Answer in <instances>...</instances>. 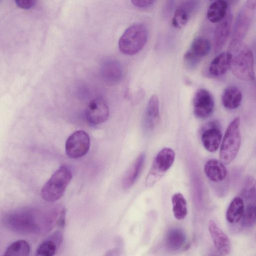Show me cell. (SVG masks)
<instances>
[{"mask_svg":"<svg viewBox=\"0 0 256 256\" xmlns=\"http://www.w3.org/2000/svg\"><path fill=\"white\" fill-rule=\"evenodd\" d=\"M244 210L243 199L236 196L234 198L230 204L226 212V218L230 224L238 222L242 217Z\"/></svg>","mask_w":256,"mask_h":256,"instance_id":"obj_24","label":"cell"},{"mask_svg":"<svg viewBox=\"0 0 256 256\" xmlns=\"http://www.w3.org/2000/svg\"><path fill=\"white\" fill-rule=\"evenodd\" d=\"M230 67L232 74L240 80L252 81L255 78L254 57L251 50L243 44L228 48Z\"/></svg>","mask_w":256,"mask_h":256,"instance_id":"obj_1","label":"cell"},{"mask_svg":"<svg viewBox=\"0 0 256 256\" xmlns=\"http://www.w3.org/2000/svg\"><path fill=\"white\" fill-rule=\"evenodd\" d=\"M144 160V154H140L126 172L122 180V185L124 188H130L134 184L142 170Z\"/></svg>","mask_w":256,"mask_h":256,"instance_id":"obj_19","label":"cell"},{"mask_svg":"<svg viewBox=\"0 0 256 256\" xmlns=\"http://www.w3.org/2000/svg\"><path fill=\"white\" fill-rule=\"evenodd\" d=\"M230 56L228 52H224L218 55L210 62L209 72L213 76L224 75L230 67Z\"/></svg>","mask_w":256,"mask_h":256,"instance_id":"obj_23","label":"cell"},{"mask_svg":"<svg viewBox=\"0 0 256 256\" xmlns=\"http://www.w3.org/2000/svg\"><path fill=\"white\" fill-rule=\"evenodd\" d=\"M210 50L211 44L208 40L202 37L194 38L184 55V66L188 70L195 68L202 59L209 54Z\"/></svg>","mask_w":256,"mask_h":256,"instance_id":"obj_6","label":"cell"},{"mask_svg":"<svg viewBox=\"0 0 256 256\" xmlns=\"http://www.w3.org/2000/svg\"><path fill=\"white\" fill-rule=\"evenodd\" d=\"M109 114L108 104L104 99L98 98L90 102L86 108L85 116L88 122L96 125L106 121Z\"/></svg>","mask_w":256,"mask_h":256,"instance_id":"obj_10","label":"cell"},{"mask_svg":"<svg viewBox=\"0 0 256 256\" xmlns=\"http://www.w3.org/2000/svg\"><path fill=\"white\" fill-rule=\"evenodd\" d=\"M101 74L106 82L110 84L117 82L122 76L120 66L114 60H106L102 66Z\"/></svg>","mask_w":256,"mask_h":256,"instance_id":"obj_20","label":"cell"},{"mask_svg":"<svg viewBox=\"0 0 256 256\" xmlns=\"http://www.w3.org/2000/svg\"><path fill=\"white\" fill-rule=\"evenodd\" d=\"M160 120L158 98L156 95L154 94L150 98L146 106L144 124L148 128L153 130L158 124Z\"/></svg>","mask_w":256,"mask_h":256,"instance_id":"obj_17","label":"cell"},{"mask_svg":"<svg viewBox=\"0 0 256 256\" xmlns=\"http://www.w3.org/2000/svg\"><path fill=\"white\" fill-rule=\"evenodd\" d=\"M246 4L250 8L254 10L256 8V0H248Z\"/></svg>","mask_w":256,"mask_h":256,"instance_id":"obj_33","label":"cell"},{"mask_svg":"<svg viewBox=\"0 0 256 256\" xmlns=\"http://www.w3.org/2000/svg\"><path fill=\"white\" fill-rule=\"evenodd\" d=\"M196 4V1L189 0L178 7L173 14L172 20V26L177 28H183L188 23Z\"/></svg>","mask_w":256,"mask_h":256,"instance_id":"obj_14","label":"cell"},{"mask_svg":"<svg viewBox=\"0 0 256 256\" xmlns=\"http://www.w3.org/2000/svg\"><path fill=\"white\" fill-rule=\"evenodd\" d=\"M172 202L174 217L179 220L184 219L188 213L186 202L184 196L179 192L174 194Z\"/></svg>","mask_w":256,"mask_h":256,"instance_id":"obj_26","label":"cell"},{"mask_svg":"<svg viewBox=\"0 0 256 256\" xmlns=\"http://www.w3.org/2000/svg\"><path fill=\"white\" fill-rule=\"evenodd\" d=\"M175 0H166L163 10L164 16L166 17L168 16L172 13L174 5Z\"/></svg>","mask_w":256,"mask_h":256,"instance_id":"obj_32","label":"cell"},{"mask_svg":"<svg viewBox=\"0 0 256 256\" xmlns=\"http://www.w3.org/2000/svg\"><path fill=\"white\" fill-rule=\"evenodd\" d=\"M242 224L246 228L252 227L256 223V204L255 202H250L244 210L242 218Z\"/></svg>","mask_w":256,"mask_h":256,"instance_id":"obj_29","label":"cell"},{"mask_svg":"<svg viewBox=\"0 0 256 256\" xmlns=\"http://www.w3.org/2000/svg\"><path fill=\"white\" fill-rule=\"evenodd\" d=\"M174 158L175 153L172 148H164L162 149L154 158L146 178V185L152 186L160 179L172 166Z\"/></svg>","mask_w":256,"mask_h":256,"instance_id":"obj_5","label":"cell"},{"mask_svg":"<svg viewBox=\"0 0 256 256\" xmlns=\"http://www.w3.org/2000/svg\"><path fill=\"white\" fill-rule=\"evenodd\" d=\"M186 242V236L180 228H172L166 232L164 243L166 248L172 251H176L183 248Z\"/></svg>","mask_w":256,"mask_h":256,"instance_id":"obj_18","label":"cell"},{"mask_svg":"<svg viewBox=\"0 0 256 256\" xmlns=\"http://www.w3.org/2000/svg\"><path fill=\"white\" fill-rule=\"evenodd\" d=\"M72 176L71 170L62 166L56 170L43 186L41 195L44 200L54 202L64 195Z\"/></svg>","mask_w":256,"mask_h":256,"instance_id":"obj_2","label":"cell"},{"mask_svg":"<svg viewBox=\"0 0 256 256\" xmlns=\"http://www.w3.org/2000/svg\"><path fill=\"white\" fill-rule=\"evenodd\" d=\"M157 0H131L132 4L139 8H146L152 6Z\"/></svg>","mask_w":256,"mask_h":256,"instance_id":"obj_31","label":"cell"},{"mask_svg":"<svg viewBox=\"0 0 256 256\" xmlns=\"http://www.w3.org/2000/svg\"><path fill=\"white\" fill-rule=\"evenodd\" d=\"M222 134L216 122H210L203 130L202 141L204 148L210 152H214L218 148Z\"/></svg>","mask_w":256,"mask_h":256,"instance_id":"obj_12","label":"cell"},{"mask_svg":"<svg viewBox=\"0 0 256 256\" xmlns=\"http://www.w3.org/2000/svg\"><path fill=\"white\" fill-rule=\"evenodd\" d=\"M30 252L28 243L24 240H20L11 244L6 248L4 256H26Z\"/></svg>","mask_w":256,"mask_h":256,"instance_id":"obj_27","label":"cell"},{"mask_svg":"<svg viewBox=\"0 0 256 256\" xmlns=\"http://www.w3.org/2000/svg\"><path fill=\"white\" fill-rule=\"evenodd\" d=\"M90 147V138L84 130H78L72 133L66 143V152L68 156L78 158L86 155Z\"/></svg>","mask_w":256,"mask_h":256,"instance_id":"obj_8","label":"cell"},{"mask_svg":"<svg viewBox=\"0 0 256 256\" xmlns=\"http://www.w3.org/2000/svg\"><path fill=\"white\" fill-rule=\"evenodd\" d=\"M208 230L214 246L222 255H228L230 252V242L227 235L212 220L208 222Z\"/></svg>","mask_w":256,"mask_h":256,"instance_id":"obj_13","label":"cell"},{"mask_svg":"<svg viewBox=\"0 0 256 256\" xmlns=\"http://www.w3.org/2000/svg\"><path fill=\"white\" fill-rule=\"evenodd\" d=\"M240 126V119L236 117L226 130L220 150V159L224 164L232 162L239 150L241 143Z\"/></svg>","mask_w":256,"mask_h":256,"instance_id":"obj_4","label":"cell"},{"mask_svg":"<svg viewBox=\"0 0 256 256\" xmlns=\"http://www.w3.org/2000/svg\"><path fill=\"white\" fill-rule=\"evenodd\" d=\"M192 106L196 117L200 119L206 118L213 112L214 107V98L206 90L199 89L193 96Z\"/></svg>","mask_w":256,"mask_h":256,"instance_id":"obj_9","label":"cell"},{"mask_svg":"<svg viewBox=\"0 0 256 256\" xmlns=\"http://www.w3.org/2000/svg\"><path fill=\"white\" fill-rule=\"evenodd\" d=\"M27 214H14L11 216L8 221L10 222V225L15 229L22 230H32L33 228H35L34 220Z\"/></svg>","mask_w":256,"mask_h":256,"instance_id":"obj_25","label":"cell"},{"mask_svg":"<svg viewBox=\"0 0 256 256\" xmlns=\"http://www.w3.org/2000/svg\"><path fill=\"white\" fill-rule=\"evenodd\" d=\"M242 94L236 86H228L224 91L222 101L223 106L229 110L236 108L240 105L242 100Z\"/></svg>","mask_w":256,"mask_h":256,"instance_id":"obj_21","label":"cell"},{"mask_svg":"<svg viewBox=\"0 0 256 256\" xmlns=\"http://www.w3.org/2000/svg\"><path fill=\"white\" fill-rule=\"evenodd\" d=\"M232 16L230 12L218 22L214 32V48L215 53L218 52L225 45L230 32Z\"/></svg>","mask_w":256,"mask_h":256,"instance_id":"obj_11","label":"cell"},{"mask_svg":"<svg viewBox=\"0 0 256 256\" xmlns=\"http://www.w3.org/2000/svg\"><path fill=\"white\" fill-rule=\"evenodd\" d=\"M62 236L60 232L56 231L38 246L36 255L38 256H52L55 254L60 246Z\"/></svg>","mask_w":256,"mask_h":256,"instance_id":"obj_16","label":"cell"},{"mask_svg":"<svg viewBox=\"0 0 256 256\" xmlns=\"http://www.w3.org/2000/svg\"><path fill=\"white\" fill-rule=\"evenodd\" d=\"M148 30L144 25L135 24L129 26L124 32L118 41L120 52L132 56L141 50L148 40Z\"/></svg>","mask_w":256,"mask_h":256,"instance_id":"obj_3","label":"cell"},{"mask_svg":"<svg viewBox=\"0 0 256 256\" xmlns=\"http://www.w3.org/2000/svg\"><path fill=\"white\" fill-rule=\"evenodd\" d=\"M204 171L207 178L212 182H219L224 180L227 170L224 164L216 159H210L204 166Z\"/></svg>","mask_w":256,"mask_h":256,"instance_id":"obj_15","label":"cell"},{"mask_svg":"<svg viewBox=\"0 0 256 256\" xmlns=\"http://www.w3.org/2000/svg\"><path fill=\"white\" fill-rule=\"evenodd\" d=\"M242 196L250 202H254L256 200V181L254 176H248L243 184L241 192Z\"/></svg>","mask_w":256,"mask_h":256,"instance_id":"obj_28","label":"cell"},{"mask_svg":"<svg viewBox=\"0 0 256 256\" xmlns=\"http://www.w3.org/2000/svg\"><path fill=\"white\" fill-rule=\"evenodd\" d=\"M228 4L226 0H216L209 6L206 12L208 20L212 23H218L227 14Z\"/></svg>","mask_w":256,"mask_h":256,"instance_id":"obj_22","label":"cell"},{"mask_svg":"<svg viewBox=\"0 0 256 256\" xmlns=\"http://www.w3.org/2000/svg\"><path fill=\"white\" fill-rule=\"evenodd\" d=\"M253 10L246 4L239 12L236 20L232 40L228 47L238 46L243 44V40L252 23Z\"/></svg>","mask_w":256,"mask_h":256,"instance_id":"obj_7","label":"cell"},{"mask_svg":"<svg viewBox=\"0 0 256 256\" xmlns=\"http://www.w3.org/2000/svg\"><path fill=\"white\" fill-rule=\"evenodd\" d=\"M16 5L22 9L28 10L33 8L36 0H14Z\"/></svg>","mask_w":256,"mask_h":256,"instance_id":"obj_30","label":"cell"}]
</instances>
